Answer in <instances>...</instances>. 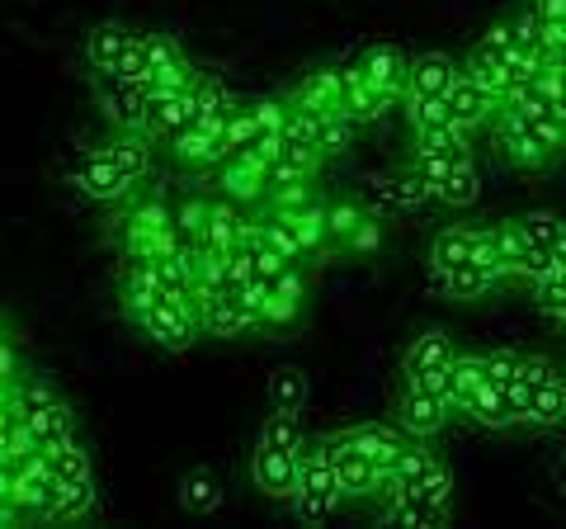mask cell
Listing matches in <instances>:
<instances>
[{
    "mask_svg": "<svg viewBox=\"0 0 566 529\" xmlns=\"http://www.w3.org/2000/svg\"><path fill=\"white\" fill-rule=\"evenodd\" d=\"M495 104H501V100H495L491 91H482L476 81H468V76H463V66H458L453 85L444 91V110H449V123H453V128H463V133L472 137L476 128H486V123H491Z\"/></svg>",
    "mask_w": 566,
    "mask_h": 529,
    "instance_id": "e0dca14e",
    "label": "cell"
},
{
    "mask_svg": "<svg viewBox=\"0 0 566 529\" xmlns=\"http://www.w3.org/2000/svg\"><path fill=\"white\" fill-rule=\"evenodd\" d=\"M303 298H307V279H303L297 264H283V270H274L270 279L251 284V303L260 312V326H289V322H297Z\"/></svg>",
    "mask_w": 566,
    "mask_h": 529,
    "instance_id": "30bf717a",
    "label": "cell"
},
{
    "mask_svg": "<svg viewBox=\"0 0 566 529\" xmlns=\"http://www.w3.org/2000/svg\"><path fill=\"white\" fill-rule=\"evenodd\" d=\"M349 445H359L368 458H374V464L387 473V464H392L397 458V449L406 445V439L397 435V431H387V426H378V421H364V426H349V431H340Z\"/></svg>",
    "mask_w": 566,
    "mask_h": 529,
    "instance_id": "f546056e",
    "label": "cell"
},
{
    "mask_svg": "<svg viewBox=\"0 0 566 529\" xmlns=\"http://www.w3.org/2000/svg\"><path fill=\"white\" fill-rule=\"evenodd\" d=\"M91 91H95V104H99V114L109 128H137L142 133V118H147V104H151L147 81L91 72Z\"/></svg>",
    "mask_w": 566,
    "mask_h": 529,
    "instance_id": "9c48e42d",
    "label": "cell"
},
{
    "mask_svg": "<svg viewBox=\"0 0 566 529\" xmlns=\"http://www.w3.org/2000/svg\"><path fill=\"white\" fill-rule=\"evenodd\" d=\"M495 232H501V251H505V264H510V279H534L538 270H543V260L528 251V241H524V232H520V222L510 218V222H501L495 227Z\"/></svg>",
    "mask_w": 566,
    "mask_h": 529,
    "instance_id": "e575fe53",
    "label": "cell"
},
{
    "mask_svg": "<svg viewBox=\"0 0 566 529\" xmlns=\"http://www.w3.org/2000/svg\"><path fill=\"white\" fill-rule=\"evenodd\" d=\"M528 284H534V303H538L543 312L562 317V308H566V260H562V256L547 260L543 270L528 279Z\"/></svg>",
    "mask_w": 566,
    "mask_h": 529,
    "instance_id": "836d02e7",
    "label": "cell"
},
{
    "mask_svg": "<svg viewBox=\"0 0 566 529\" xmlns=\"http://www.w3.org/2000/svg\"><path fill=\"white\" fill-rule=\"evenodd\" d=\"M505 24H510V33H515V48H534V52H543V48H538V43H543V20H538V10L528 6V0H524L515 14H510Z\"/></svg>",
    "mask_w": 566,
    "mask_h": 529,
    "instance_id": "60d3db41",
    "label": "cell"
},
{
    "mask_svg": "<svg viewBox=\"0 0 566 529\" xmlns=\"http://www.w3.org/2000/svg\"><path fill=\"white\" fill-rule=\"evenodd\" d=\"M557 110L566 114V81H562V76H557Z\"/></svg>",
    "mask_w": 566,
    "mask_h": 529,
    "instance_id": "f6af8a7d",
    "label": "cell"
},
{
    "mask_svg": "<svg viewBox=\"0 0 566 529\" xmlns=\"http://www.w3.org/2000/svg\"><path fill=\"white\" fill-rule=\"evenodd\" d=\"M406 166L420 170L430 194L449 208H468L482 199V175L472 166V152H411Z\"/></svg>",
    "mask_w": 566,
    "mask_h": 529,
    "instance_id": "277c9868",
    "label": "cell"
},
{
    "mask_svg": "<svg viewBox=\"0 0 566 529\" xmlns=\"http://www.w3.org/2000/svg\"><path fill=\"white\" fill-rule=\"evenodd\" d=\"M10 407L14 416H20V431H24V445L29 454H52V449H62L66 439H76V412L66 407V397L52 387L43 374H24L10 383Z\"/></svg>",
    "mask_w": 566,
    "mask_h": 529,
    "instance_id": "7a4b0ae2",
    "label": "cell"
},
{
    "mask_svg": "<svg viewBox=\"0 0 566 529\" xmlns=\"http://www.w3.org/2000/svg\"><path fill=\"white\" fill-rule=\"evenodd\" d=\"M406 72H411V58H406L401 48H392V43H378V48H368L359 58V76L374 85V91H382L392 104L406 95Z\"/></svg>",
    "mask_w": 566,
    "mask_h": 529,
    "instance_id": "d6986e66",
    "label": "cell"
},
{
    "mask_svg": "<svg viewBox=\"0 0 566 529\" xmlns=\"http://www.w3.org/2000/svg\"><path fill=\"white\" fill-rule=\"evenodd\" d=\"M260 166H264V156H227V162L212 170L218 175V194L241 208L264 204V170Z\"/></svg>",
    "mask_w": 566,
    "mask_h": 529,
    "instance_id": "ffe728a7",
    "label": "cell"
},
{
    "mask_svg": "<svg viewBox=\"0 0 566 529\" xmlns=\"http://www.w3.org/2000/svg\"><path fill=\"white\" fill-rule=\"evenodd\" d=\"M71 180H76V189H81L91 204H123L128 194H137V189H142V185L133 180V175L114 162V152L104 147V143H91V147L81 152L76 175H71Z\"/></svg>",
    "mask_w": 566,
    "mask_h": 529,
    "instance_id": "ba28073f",
    "label": "cell"
},
{
    "mask_svg": "<svg viewBox=\"0 0 566 529\" xmlns=\"http://www.w3.org/2000/svg\"><path fill=\"white\" fill-rule=\"evenodd\" d=\"M180 506L189 516H208V510L222 506V487L212 478V468H189L180 478Z\"/></svg>",
    "mask_w": 566,
    "mask_h": 529,
    "instance_id": "4dcf8cb0",
    "label": "cell"
},
{
    "mask_svg": "<svg viewBox=\"0 0 566 529\" xmlns=\"http://www.w3.org/2000/svg\"><path fill=\"white\" fill-rule=\"evenodd\" d=\"M354 137V118L349 114H316V147H322V156H340L349 147Z\"/></svg>",
    "mask_w": 566,
    "mask_h": 529,
    "instance_id": "74e56055",
    "label": "cell"
},
{
    "mask_svg": "<svg viewBox=\"0 0 566 529\" xmlns=\"http://www.w3.org/2000/svg\"><path fill=\"white\" fill-rule=\"evenodd\" d=\"M289 510L303 525H326L335 510H340V487H335L326 435L322 439H303V445H297V487L289 497Z\"/></svg>",
    "mask_w": 566,
    "mask_h": 529,
    "instance_id": "3957f363",
    "label": "cell"
},
{
    "mask_svg": "<svg viewBox=\"0 0 566 529\" xmlns=\"http://www.w3.org/2000/svg\"><path fill=\"white\" fill-rule=\"evenodd\" d=\"M289 104H303L312 114H335V110L345 114V66H322L307 81H297Z\"/></svg>",
    "mask_w": 566,
    "mask_h": 529,
    "instance_id": "44dd1931",
    "label": "cell"
},
{
    "mask_svg": "<svg viewBox=\"0 0 566 529\" xmlns=\"http://www.w3.org/2000/svg\"><path fill=\"white\" fill-rule=\"evenodd\" d=\"M553 483H557V491L566 497V454H557V464H553Z\"/></svg>",
    "mask_w": 566,
    "mask_h": 529,
    "instance_id": "ee69618b",
    "label": "cell"
},
{
    "mask_svg": "<svg viewBox=\"0 0 566 529\" xmlns=\"http://www.w3.org/2000/svg\"><path fill=\"white\" fill-rule=\"evenodd\" d=\"M453 264H472V227H444L430 241V270H453Z\"/></svg>",
    "mask_w": 566,
    "mask_h": 529,
    "instance_id": "d6a6232c",
    "label": "cell"
},
{
    "mask_svg": "<svg viewBox=\"0 0 566 529\" xmlns=\"http://www.w3.org/2000/svg\"><path fill=\"white\" fill-rule=\"evenodd\" d=\"M557 256H562V260H566V241H562V251H557Z\"/></svg>",
    "mask_w": 566,
    "mask_h": 529,
    "instance_id": "bcb514c9",
    "label": "cell"
},
{
    "mask_svg": "<svg viewBox=\"0 0 566 529\" xmlns=\"http://www.w3.org/2000/svg\"><path fill=\"white\" fill-rule=\"evenodd\" d=\"M241 227H245V208L218 194V199H208L203 222L193 227V237H185V246H199V251H212V256H232Z\"/></svg>",
    "mask_w": 566,
    "mask_h": 529,
    "instance_id": "9a60e30c",
    "label": "cell"
},
{
    "mask_svg": "<svg viewBox=\"0 0 566 529\" xmlns=\"http://www.w3.org/2000/svg\"><path fill=\"white\" fill-rule=\"evenodd\" d=\"M24 454H29V445H24L20 416H14L10 397L0 393V458H6V464H14V458H24Z\"/></svg>",
    "mask_w": 566,
    "mask_h": 529,
    "instance_id": "ab89813d",
    "label": "cell"
},
{
    "mask_svg": "<svg viewBox=\"0 0 566 529\" xmlns=\"http://www.w3.org/2000/svg\"><path fill=\"white\" fill-rule=\"evenodd\" d=\"M491 128H495V147H501V156H505L510 166H520V170H547L543 156L534 152V143H528L524 110H515L510 100H501V104H495V114H491Z\"/></svg>",
    "mask_w": 566,
    "mask_h": 529,
    "instance_id": "2e32d148",
    "label": "cell"
},
{
    "mask_svg": "<svg viewBox=\"0 0 566 529\" xmlns=\"http://www.w3.org/2000/svg\"><path fill=\"white\" fill-rule=\"evenodd\" d=\"M345 246H349V251H378V246H382V222H374V218L364 214V222L354 227Z\"/></svg>",
    "mask_w": 566,
    "mask_h": 529,
    "instance_id": "b9f144b4",
    "label": "cell"
},
{
    "mask_svg": "<svg viewBox=\"0 0 566 529\" xmlns=\"http://www.w3.org/2000/svg\"><path fill=\"white\" fill-rule=\"evenodd\" d=\"M449 416H453V407L434 393V387H424L420 378H401V393H397V421H401V431H406V435L430 439V435H439V431L449 426Z\"/></svg>",
    "mask_w": 566,
    "mask_h": 529,
    "instance_id": "4fadbf2b",
    "label": "cell"
},
{
    "mask_svg": "<svg viewBox=\"0 0 566 529\" xmlns=\"http://www.w3.org/2000/svg\"><path fill=\"white\" fill-rule=\"evenodd\" d=\"M458 66L449 52H420V58H411V72H406V95H420V100H444V91L453 85Z\"/></svg>",
    "mask_w": 566,
    "mask_h": 529,
    "instance_id": "7402d4cb",
    "label": "cell"
},
{
    "mask_svg": "<svg viewBox=\"0 0 566 529\" xmlns=\"http://www.w3.org/2000/svg\"><path fill=\"white\" fill-rule=\"evenodd\" d=\"M528 6L538 10L543 24H562V20H566V0H528Z\"/></svg>",
    "mask_w": 566,
    "mask_h": 529,
    "instance_id": "7bdbcfd3",
    "label": "cell"
},
{
    "mask_svg": "<svg viewBox=\"0 0 566 529\" xmlns=\"http://www.w3.org/2000/svg\"><path fill=\"white\" fill-rule=\"evenodd\" d=\"M303 402H307L303 369H274L270 374V407L274 412H303Z\"/></svg>",
    "mask_w": 566,
    "mask_h": 529,
    "instance_id": "8d00e7d4",
    "label": "cell"
},
{
    "mask_svg": "<svg viewBox=\"0 0 566 529\" xmlns=\"http://www.w3.org/2000/svg\"><path fill=\"white\" fill-rule=\"evenodd\" d=\"M453 355L458 350H453V341L444 336V331H420L401 355V378H420V374H434V369H449Z\"/></svg>",
    "mask_w": 566,
    "mask_h": 529,
    "instance_id": "cb8c5ba5",
    "label": "cell"
},
{
    "mask_svg": "<svg viewBox=\"0 0 566 529\" xmlns=\"http://www.w3.org/2000/svg\"><path fill=\"white\" fill-rule=\"evenodd\" d=\"M520 383H524V407L528 426L553 431L566 421V378L543 355H520Z\"/></svg>",
    "mask_w": 566,
    "mask_h": 529,
    "instance_id": "8992f818",
    "label": "cell"
},
{
    "mask_svg": "<svg viewBox=\"0 0 566 529\" xmlns=\"http://www.w3.org/2000/svg\"><path fill=\"white\" fill-rule=\"evenodd\" d=\"M193 76H199V66L189 62V52L175 33H147L142 29V76L137 81H147L151 95L180 91V85H189Z\"/></svg>",
    "mask_w": 566,
    "mask_h": 529,
    "instance_id": "52a82bcc",
    "label": "cell"
},
{
    "mask_svg": "<svg viewBox=\"0 0 566 529\" xmlns=\"http://www.w3.org/2000/svg\"><path fill=\"white\" fill-rule=\"evenodd\" d=\"M387 104H392V100H387L382 91H374V85L359 76V66H345V114L354 118V128H359V123L382 118Z\"/></svg>",
    "mask_w": 566,
    "mask_h": 529,
    "instance_id": "4316f807",
    "label": "cell"
},
{
    "mask_svg": "<svg viewBox=\"0 0 566 529\" xmlns=\"http://www.w3.org/2000/svg\"><path fill=\"white\" fill-rule=\"evenodd\" d=\"M482 383H486V355H453L449 369H444L449 407L468 416V407H472V397H476V387H482Z\"/></svg>",
    "mask_w": 566,
    "mask_h": 529,
    "instance_id": "603a6c76",
    "label": "cell"
},
{
    "mask_svg": "<svg viewBox=\"0 0 566 529\" xmlns=\"http://www.w3.org/2000/svg\"><path fill=\"white\" fill-rule=\"evenodd\" d=\"M472 421H482L491 431H510V426H528V407H524V383H495L486 378L476 387L472 407H468Z\"/></svg>",
    "mask_w": 566,
    "mask_h": 529,
    "instance_id": "5bb4252c",
    "label": "cell"
},
{
    "mask_svg": "<svg viewBox=\"0 0 566 529\" xmlns=\"http://www.w3.org/2000/svg\"><path fill=\"white\" fill-rule=\"evenodd\" d=\"M85 66L109 76H142V29L123 20L91 24V33H85Z\"/></svg>",
    "mask_w": 566,
    "mask_h": 529,
    "instance_id": "5b68a950",
    "label": "cell"
},
{
    "mask_svg": "<svg viewBox=\"0 0 566 529\" xmlns=\"http://www.w3.org/2000/svg\"><path fill=\"white\" fill-rule=\"evenodd\" d=\"M359 222H364V208H359V204H349V199L326 204V246H345L349 232H354Z\"/></svg>",
    "mask_w": 566,
    "mask_h": 529,
    "instance_id": "f35d334b",
    "label": "cell"
},
{
    "mask_svg": "<svg viewBox=\"0 0 566 529\" xmlns=\"http://www.w3.org/2000/svg\"><path fill=\"white\" fill-rule=\"evenodd\" d=\"M515 222H520V232L528 241V251H534L543 264L562 251V241H566V222L562 218H553V214H524Z\"/></svg>",
    "mask_w": 566,
    "mask_h": 529,
    "instance_id": "f1b7e54d",
    "label": "cell"
},
{
    "mask_svg": "<svg viewBox=\"0 0 566 529\" xmlns=\"http://www.w3.org/2000/svg\"><path fill=\"white\" fill-rule=\"evenodd\" d=\"M430 284L453 298V303H476V298H486L495 289V279L486 270H476V264H453V270H430Z\"/></svg>",
    "mask_w": 566,
    "mask_h": 529,
    "instance_id": "d4e9b609",
    "label": "cell"
},
{
    "mask_svg": "<svg viewBox=\"0 0 566 529\" xmlns=\"http://www.w3.org/2000/svg\"><path fill=\"white\" fill-rule=\"evenodd\" d=\"M251 483L260 487V497L289 501L293 487H297V449L255 445V454H251Z\"/></svg>",
    "mask_w": 566,
    "mask_h": 529,
    "instance_id": "ac0fdd59",
    "label": "cell"
},
{
    "mask_svg": "<svg viewBox=\"0 0 566 529\" xmlns=\"http://www.w3.org/2000/svg\"><path fill=\"white\" fill-rule=\"evenodd\" d=\"M326 454L335 468V487H340V501H374V491L382 483V468L368 458L359 445H349L345 435H326Z\"/></svg>",
    "mask_w": 566,
    "mask_h": 529,
    "instance_id": "7c38bea8",
    "label": "cell"
},
{
    "mask_svg": "<svg viewBox=\"0 0 566 529\" xmlns=\"http://www.w3.org/2000/svg\"><path fill=\"white\" fill-rule=\"evenodd\" d=\"M123 317L142 331L147 341L166 350H189L199 341V298L193 293H170L147 264H128L123 270Z\"/></svg>",
    "mask_w": 566,
    "mask_h": 529,
    "instance_id": "6da1fadb",
    "label": "cell"
},
{
    "mask_svg": "<svg viewBox=\"0 0 566 529\" xmlns=\"http://www.w3.org/2000/svg\"><path fill=\"white\" fill-rule=\"evenodd\" d=\"M283 218H289L297 246H303V256L326 251V204H322V199H312V204H303V208H293V214H283Z\"/></svg>",
    "mask_w": 566,
    "mask_h": 529,
    "instance_id": "1f68e13d",
    "label": "cell"
},
{
    "mask_svg": "<svg viewBox=\"0 0 566 529\" xmlns=\"http://www.w3.org/2000/svg\"><path fill=\"white\" fill-rule=\"evenodd\" d=\"M434 464H439V454H434V449H424V439L411 435V439H406V445L397 449L392 464H387L382 478H387V483H397V487H416Z\"/></svg>",
    "mask_w": 566,
    "mask_h": 529,
    "instance_id": "83f0119b",
    "label": "cell"
},
{
    "mask_svg": "<svg viewBox=\"0 0 566 529\" xmlns=\"http://www.w3.org/2000/svg\"><path fill=\"white\" fill-rule=\"evenodd\" d=\"M364 199L374 204V214H420L434 199L420 170H374L364 180Z\"/></svg>",
    "mask_w": 566,
    "mask_h": 529,
    "instance_id": "8fae6325",
    "label": "cell"
},
{
    "mask_svg": "<svg viewBox=\"0 0 566 529\" xmlns=\"http://www.w3.org/2000/svg\"><path fill=\"white\" fill-rule=\"evenodd\" d=\"M472 264L486 270L495 284L510 279V264H505V251H501V232L495 227H472Z\"/></svg>",
    "mask_w": 566,
    "mask_h": 529,
    "instance_id": "d590c367",
    "label": "cell"
},
{
    "mask_svg": "<svg viewBox=\"0 0 566 529\" xmlns=\"http://www.w3.org/2000/svg\"><path fill=\"white\" fill-rule=\"evenodd\" d=\"M524 123H528V143L543 156V166H557L566 156V114L538 110V114H524Z\"/></svg>",
    "mask_w": 566,
    "mask_h": 529,
    "instance_id": "484cf974",
    "label": "cell"
}]
</instances>
